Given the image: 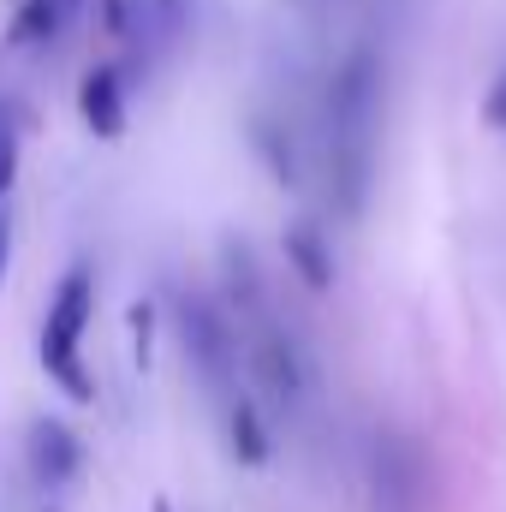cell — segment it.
I'll return each mask as SVG.
<instances>
[{
  "instance_id": "6da1fadb",
  "label": "cell",
  "mask_w": 506,
  "mask_h": 512,
  "mask_svg": "<svg viewBox=\"0 0 506 512\" xmlns=\"http://www.w3.org/2000/svg\"><path fill=\"white\" fill-rule=\"evenodd\" d=\"M381 126V54L352 48L328 78V197L346 221L370 209Z\"/></svg>"
},
{
  "instance_id": "7a4b0ae2",
  "label": "cell",
  "mask_w": 506,
  "mask_h": 512,
  "mask_svg": "<svg viewBox=\"0 0 506 512\" xmlns=\"http://www.w3.org/2000/svg\"><path fill=\"white\" fill-rule=\"evenodd\" d=\"M96 316V274L90 268H66L60 286H54V304H48V322H42V340H36V358L48 370V382H60L72 399H96V382L84 370V328Z\"/></svg>"
},
{
  "instance_id": "3957f363",
  "label": "cell",
  "mask_w": 506,
  "mask_h": 512,
  "mask_svg": "<svg viewBox=\"0 0 506 512\" xmlns=\"http://www.w3.org/2000/svg\"><path fill=\"white\" fill-rule=\"evenodd\" d=\"M179 334H185V352L197 364V376L215 387V393H233V376H239V340L227 328V310L203 292H185L179 298Z\"/></svg>"
},
{
  "instance_id": "277c9868",
  "label": "cell",
  "mask_w": 506,
  "mask_h": 512,
  "mask_svg": "<svg viewBox=\"0 0 506 512\" xmlns=\"http://www.w3.org/2000/svg\"><path fill=\"white\" fill-rule=\"evenodd\" d=\"M102 30L149 60L191 30V0H102Z\"/></svg>"
},
{
  "instance_id": "5b68a950",
  "label": "cell",
  "mask_w": 506,
  "mask_h": 512,
  "mask_svg": "<svg viewBox=\"0 0 506 512\" xmlns=\"http://www.w3.org/2000/svg\"><path fill=\"white\" fill-rule=\"evenodd\" d=\"M24 459H30V471H36L42 489H66V483H78V471H84V441H78L72 423H60V417H30V429H24Z\"/></svg>"
},
{
  "instance_id": "8992f818",
  "label": "cell",
  "mask_w": 506,
  "mask_h": 512,
  "mask_svg": "<svg viewBox=\"0 0 506 512\" xmlns=\"http://www.w3.org/2000/svg\"><path fill=\"white\" fill-rule=\"evenodd\" d=\"M376 501L381 512H417V501H423V459L405 435L376 441Z\"/></svg>"
},
{
  "instance_id": "52a82bcc",
  "label": "cell",
  "mask_w": 506,
  "mask_h": 512,
  "mask_svg": "<svg viewBox=\"0 0 506 512\" xmlns=\"http://www.w3.org/2000/svg\"><path fill=\"white\" fill-rule=\"evenodd\" d=\"M78 114L96 137H120L126 131V72L120 66H90L78 84Z\"/></svg>"
},
{
  "instance_id": "ba28073f",
  "label": "cell",
  "mask_w": 506,
  "mask_h": 512,
  "mask_svg": "<svg viewBox=\"0 0 506 512\" xmlns=\"http://www.w3.org/2000/svg\"><path fill=\"white\" fill-rule=\"evenodd\" d=\"M251 370H256V382L268 387L280 405H292V399L304 393V358H298V346H292L280 328H262V334H256Z\"/></svg>"
},
{
  "instance_id": "9c48e42d",
  "label": "cell",
  "mask_w": 506,
  "mask_h": 512,
  "mask_svg": "<svg viewBox=\"0 0 506 512\" xmlns=\"http://www.w3.org/2000/svg\"><path fill=\"white\" fill-rule=\"evenodd\" d=\"M280 251H286V268L322 298V292H334V251H328V233L316 227V221H292L286 233H280Z\"/></svg>"
},
{
  "instance_id": "30bf717a",
  "label": "cell",
  "mask_w": 506,
  "mask_h": 512,
  "mask_svg": "<svg viewBox=\"0 0 506 512\" xmlns=\"http://www.w3.org/2000/svg\"><path fill=\"white\" fill-rule=\"evenodd\" d=\"M227 447L239 465H268L274 459V441H268V423L245 393H227Z\"/></svg>"
},
{
  "instance_id": "8fae6325",
  "label": "cell",
  "mask_w": 506,
  "mask_h": 512,
  "mask_svg": "<svg viewBox=\"0 0 506 512\" xmlns=\"http://www.w3.org/2000/svg\"><path fill=\"white\" fill-rule=\"evenodd\" d=\"M251 149L262 155V167H268V179H274V185H286V191H298V185H304V167H298V143L286 137V126H280V120L256 114V120H251Z\"/></svg>"
},
{
  "instance_id": "7c38bea8",
  "label": "cell",
  "mask_w": 506,
  "mask_h": 512,
  "mask_svg": "<svg viewBox=\"0 0 506 512\" xmlns=\"http://www.w3.org/2000/svg\"><path fill=\"white\" fill-rule=\"evenodd\" d=\"M221 286H227V304L239 316H262V274H256V256L245 239L221 245Z\"/></svg>"
},
{
  "instance_id": "4fadbf2b",
  "label": "cell",
  "mask_w": 506,
  "mask_h": 512,
  "mask_svg": "<svg viewBox=\"0 0 506 512\" xmlns=\"http://www.w3.org/2000/svg\"><path fill=\"white\" fill-rule=\"evenodd\" d=\"M72 18H78V12H72L66 0H24V6H18V18H12V30H6V42H24V48L60 42Z\"/></svg>"
},
{
  "instance_id": "5bb4252c",
  "label": "cell",
  "mask_w": 506,
  "mask_h": 512,
  "mask_svg": "<svg viewBox=\"0 0 506 512\" xmlns=\"http://www.w3.org/2000/svg\"><path fill=\"white\" fill-rule=\"evenodd\" d=\"M126 328H131V358L149 370V358H155V304H149V298H137V304H131Z\"/></svg>"
},
{
  "instance_id": "9a60e30c",
  "label": "cell",
  "mask_w": 506,
  "mask_h": 512,
  "mask_svg": "<svg viewBox=\"0 0 506 512\" xmlns=\"http://www.w3.org/2000/svg\"><path fill=\"white\" fill-rule=\"evenodd\" d=\"M12 179H18V120L0 114V203L12 197Z\"/></svg>"
},
{
  "instance_id": "2e32d148",
  "label": "cell",
  "mask_w": 506,
  "mask_h": 512,
  "mask_svg": "<svg viewBox=\"0 0 506 512\" xmlns=\"http://www.w3.org/2000/svg\"><path fill=\"white\" fill-rule=\"evenodd\" d=\"M483 120L495 131H506V66L495 72V84H489V96H483Z\"/></svg>"
},
{
  "instance_id": "e0dca14e",
  "label": "cell",
  "mask_w": 506,
  "mask_h": 512,
  "mask_svg": "<svg viewBox=\"0 0 506 512\" xmlns=\"http://www.w3.org/2000/svg\"><path fill=\"white\" fill-rule=\"evenodd\" d=\"M12 227H18V221H12V209L0 203V280H6V268H12Z\"/></svg>"
},
{
  "instance_id": "ac0fdd59",
  "label": "cell",
  "mask_w": 506,
  "mask_h": 512,
  "mask_svg": "<svg viewBox=\"0 0 506 512\" xmlns=\"http://www.w3.org/2000/svg\"><path fill=\"white\" fill-rule=\"evenodd\" d=\"M149 512H173V507H167V501H155V507H149Z\"/></svg>"
},
{
  "instance_id": "d6986e66",
  "label": "cell",
  "mask_w": 506,
  "mask_h": 512,
  "mask_svg": "<svg viewBox=\"0 0 506 512\" xmlns=\"http://www.w3.org/2000/svg\"><path fill=\"white\" fill-rule=\"evenodd\" d=\"M66 6H72V12H78V6H84V0H66Z\"/></svg>"
}]
</instances>
